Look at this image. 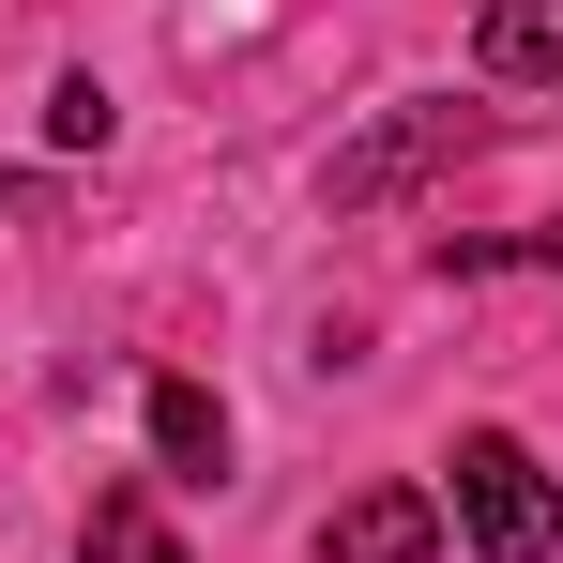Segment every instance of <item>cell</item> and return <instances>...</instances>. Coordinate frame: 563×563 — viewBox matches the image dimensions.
<instances>
[{"mask_svg": "<svg viewBox=\"0 0 563 563\" xmlns=\"http://www.w3.org/2000/svg\"><path fill=\"white\" fill-rule=\"evenodd\" d=\"M472 62H487L503 92H563V0H487Z\"/></svg>", "mask_w": 563, "mask_h": 563, "instance_id": "5", "label": "cell"}, {"mask_svg": "<svg viewBox=\"0 0 563 563\" xmlns=\"http://www.w3.org/2000/svg\"><path fill=\"white\" fill-rule=\"evenodd\" d=\"M77 563H184V533L153 518V487H107L92 533H77Z\"/></svg>", "mask_w": 563, "mask_h": 563, "instance_id": "6", "label": "cell"}, {"mask_svg": "<svg viewBox=\"0 0 563 563\" xmlns=\"http://www.w3.org/2000/svg\"><path fill=\"white\" fill-rule=\"evenodd\" d=\"M457 153H487V107L411 92V107H380L366 137H335V153H320V198H335V213H380V198H411L427 168H457Z\"/></svg>", "mask_w": 563, "mask_h": 563, "instance_id": "2", "label": "cell"}, {"mask_svg": "<svg viewBox=\"0 0 563 563\" xmlns=\"http://www.w3.org/2000/svg\"><path fill=\"white\" fill-rule=\"evenodd\" d=\"M442 472H457L442 503H457V549L472 563H549L563 549V487H549V457H533L518 427H472Z\"/></svg>", "mask_w": 563, "mask_h": 563, "instance_id": "1", "label": "cell"}, {"mask_svg": "<svg viewBox=\"0 0 563 563\" xmlns=\"http://www.w3.org/2000/svg\"><path fill=\"white\" fill-rule=\"evenodd\" d=\"M320 563H442V487H351L320 518Z\"/></svg>", "mask_w": 563, "mask_h": 563, "instance_id": "3", "label": "cell"}, {"mask_svg": "<svg viewBox=\"0 0 563 563\" xmlns=\"http://www.w3.org/2000/svg\"><path fill=\"white\" fill-rule=\"evenodd\" d=\"M107 122H122V107H107L92 77H62V92H46V137H62V153H107Z\"/></svg>", "mask_w": 563, "mask_h": 563, "instance_id": "7", "label": "cell"}, {"mask_svg": "<svg viewBox=\"0 0 563 563\" xmlns=\"http://www.w3.org/2000/svg\"><path fill=\"white\" fill-rule=\"evenodd\" d=\"M153 472L168 487H229V396L213 380H153Z\"/></svg>", "mask_w": 563, "mask_h": 563, "instance_id": "4", "label": "cell"}, {"mask_svg": "<svg viewBox=\"0 0 563 563\" xmlns=\"http://www.w3.org/2000/svg\"><path fill=\"white\" fill-rule=\"evenodd\" d=\"M549 275H563V260H549Z\"/></svg>", "mask_w": 563, "mask_h": 563, "instance_id": "8", "label": "cell"}]
</instances>
